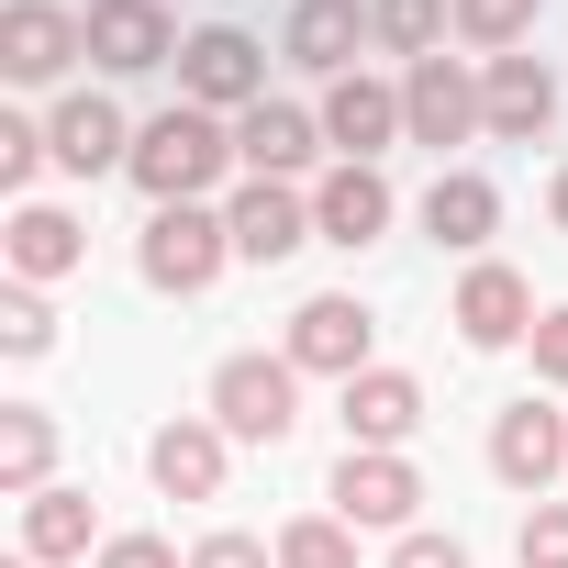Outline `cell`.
Listing matches in <instances>:
<instances>
[{
	"label": "cell",
	"mask_w": 568,
	"mask_h": 568,
	"mask_svg": "<svg viewBox=\"0 0 568 568\" xmlns=\"http://www.w3.org/2000/svg\"><path fill=\"white\" fill-rule=\"evenodd\" d=\"M234 168H245V156H234V123L201 112V101H168L156 123H134V168H123V179L168 212V201H212Z\"/></svg>",
	"instance_id": "obj_1"
},
{
	"label": "cell",
	"mask_w": 568,
	"mask_h": 568,
	"mask_svg": "<svg viewBox=\"0 0 568 568\" xmlns=\"http://www.w3.org/2000/svg\"><path fill=\"white\" fill-rule=\"evenodd\" d=\"M134 267H145V291H168V302H201L212 278L234 267V223H223L212 201H168V212H145V234H134Z\"/></svg>",
	"instance_id": "obj_2"
},
{
	"label": "cell",
	"mask_w": 568,
	"mask_h": 568,
	"mask_svg": "<svg viewBox=\"0 0 568 568\" xmlns=\"http://www.w3.org/2000/svg\"><path fill=\"white\" fill-rule=\"evenodd\" d=\"M201 413H212L234 446H278V435L302 424V368L267 357V346H245V357L212 368V402H201Z\"/></svg>",
	"instance_id": "obj_3"
},
{
	"label": "cell",
	"mask_w": 568,
	"mask_h": 568,
	"mask_svg": "<svg viewBox=\"0 0 568 568\" xmlns=\"http://www.w3.org/2000/svg\"><path fill=\"white\" fill-rule=\"evenodd\" d=\"M278 357H291L302 379H368L379 368V313L357 302V291H313L302 313H291V335H278Z\"/></svg>",
	"instance_id": "obj_4"
},
{
	"label": "cell",
	"mask_w": 568,
	"mask_h": 568,
	"mask_svg": "<svg viewBox=\"0 0 568 568\" xmlns=\"http://www.w3.org/2000/svg\"><path fill=\"white\" fill-rule=\"evenodd\" d=\"M179 101H201V112L245 123V112L267 101V45H256L245 23H201V34L179 45Z\"/></svg>",
	"instance_id": "obj_5"
},
{
	"label": "cell",
	"mask_w": 568,
	"mask_h": 568,
	"mask_svg": "<svg viewBox=\"0 0 568 568\" xmlns=\"http://www.w3.org/2000/svg\"><path fill=\"white\" fill-rule=\"evenodd\" d=\"M79 57H90V12L79 0H12V12H0V79L12 90H57Z\"/></svg>",
	"instance_id": "obj_6"
},
{
	"label": "cell",
	"mask_w": 568,
	"mask_h": 568,
	"mask_svg": "<svg viewBox=\"0 0 568 568\" xmlns=\"http://www.w3.org/2000/svg\"><path fill=\"white\" fill-rule=\"evenodd\" d=\"M324 501H335L357 535H413V513H424V468H413L402 446H346Z\"/></svg>",
	"instance_id": "obj_7"
},
{
	"label": "cell",
	"mask_w": 568,
	"mask_h": 568,
	"mask_svg": "<svg viewBox=\"0 0 568 568\" xmlns=\"http://www.w3.org/2000/svg\"><path fill=\"white\" fill-rule=\"evenodd\" d=\"M490 479L524 490V501H546V490L568 479V413H557L546 390H524V402L490 413Z\"/></svg>",
	"instance_id": "obj_8"
},
{
	"label": "cell",
	"mask_w": 568,
	"mask_h": 568,
	"mask_svg": "<svg viewBox=\"0 0 568 568\" xmlns=\"http://www.w3.org/2000/svg\"><path fill=\"white\" fill-rule=\"evenodd\" d=\"M324 145L346 156V168H379L390 145H413V112H402V79H335L324 90Z\"/></svg>",
	"instance_id": "obj_9"
},
{
	"label": "cell",
	"mask_w": 568,
	"mask_h": 568,
	"mask_svg": "<svg viewBox=\"0 0 568 568\" xmlns=\"http://www.w3.org/2000/svg\"><path fill=\"white\" fill-rule=\"evenodd\" d=\"M446 324H457V335H468L479 357L524 346V335H535V278H524V267H501V256H468V278H457Z\"/></svg>",
	"instance_id": "obj_10"
},
{
	"label": "cell",
	"mask_w": 568,
	"mask_h": 568,
	"mask_svg": "<svg viewBox=\"0 0 568 568\" xmlns=\"http://www.w3.org/2000/svg\"><path fill=\"white\" fill-rule=\"evenodd\" d=\"M179 23H168V0H90V68L101 79H156L179 68Z\"/></svg>",
	"instance_id": "obj_11"
},
{
	"label": "cell",
	"mask_w": 568,
	"mask_h": 568,
	"mask_svg": "<svg viewBox=\"0 0 568 568\" xmlns=\"http://www.w3.org/2000/svg\"><path fill=\"white\" fill-rule=\"evenodd\" d=\"M223 223H234V256H245V267H278V256L324 245V234H313V190H291V179H245V190L223 201Z\"/></svg>",
	"instance_id": "obj_12"
},
{
	"label": "cell",
	"mask_w": 568,
	"mask_h": 568,
	"mask_svg": "<svg viewBox=\"0 0 568 568\" xmlns=\"http://www.w3.org/2000/svg\"><path fill=\"white\" fill-rule=\"evenodd\" d=\"M402 112H413V145H468V134H490L479 123V68L468 57H424V68H402Z\"/></svg>",
	"instance_id": "obj_13"
},
{
	"label": "cell",
	"mask_w": 568,
	"mask_h": 568,
	"mask_svg": "<svg viewBox=\"0 0 568 568\" xmlns=\"http://www.w3.org/2000/svg\"><path fill=\"white\" fill-rule=\"evenodd\" d=\"M45 145H57L68 179H112V168H134V123H123L112 90H68V101L45 112Z\"/></svg>",
	"instance_id": "obj_14"
},
{
	"label": "cell",
	"mask_w": 568,
	"mask_h": 568,
	"mask_svg": "<svg viewBox=\"0 0 568 568\" xmlns=\"http://www.w3.org/2000/svg\"><path fill=\"white\" fill-rule=\"evenodd\" d=\"M223 468H234V435H223L212 413H179V424L145 435V479H156L168 501H223Z\"/></svg>",
	"instance_id": "obj_15"
},
{
	"label": "cell",
	"mask_w": 568,
	"mask_h": 568,
	"mask_svg": "<svg viewBox=\"0 0 568 568\" xmlns=\"http://www.w3.org/2000/svg\"><path fill=\"white\" fill-rule=\"evenodd\" d=\"M479 123L501 134V145H535L546 123H557V68L546 57H479Z\"/></svg>",
	"instance_id": "obj_16"
},
{
	"label": "cell",
	"mask_w": 568,
	"mask_h": 568,
	"mask_svg": "<svg viewBox=\"0 0 568 568\" xmlns=\"http://www.w3.org/2000/svg\"><path fill=\"white\" fill-rule=\"evenodd\" d=\"M357 45H368V0H291V23H278V57L302 79H357Z\"/></svg>",
	"instance_id": "obj_17"
},
{
	"label": "cell",
	"mask_w": 568,
	"mask_h": 568,
	"mask_svg": "<svg viewBox=\"0 0 568 568\" xmlns=\"http://www.w3.org/2000/svg\"><path fill=\"white\" fill-rule=\"evenodd\" d=\"M390 212H402V201H390V179H379V168H346V156H335V168L313 179V234H324V245H346V256H368V245L390 234Z\"/></svg>",
	"instance_id": "obj_18"
},
{
	"label": "cell",
	"mask_w": 568,
	"mask_h": 568,
	"mask_svg": "<svg viewBox=\"0 0 568 568\" xmlns=\"http://www.w3.org/2000/svg\"><path fill=\"white\" fill-rule=\"evenodd\" d=\"M234 156H245V179H313V156H324V112H302V101H256L245 123H234Z\"/></svg>",
	"instance_id": "obj_19"
},
{
	"label": "cell",
	"mask_w": 568,
	"mask_h": 568,
	"mask_svg": "<svg viewBox=\"0 0 568 568\" xmlns=\"http://www.w3.org/2000/svg\"><path fill=\"white\" fill-rule=\"evenodd\" d=\"M0 256H12L23 291H45V278H68V267L90 256V223L57 212V201H12V234H0Z\"/></svg>",
	"instance_id": "obj_20"
},
{
	"label": "cell",
	"mask_w": 568,
	"mask_h": 568,
	"mask_svg": "<svg viewBox=\"0 0 568 568\" xmlns=\"http://www.w3.org/2000/svg\"><path fill=\"white\" fill-rule=\"evenodd\" d=\"M424 234H435L446 256H479V245L501 234V179H479V168H435V190H424Z\"/></svg>",
	"instance_id": "obj_21"
},
{
	"label": "cell",
	"mask_w": 568,
	"mask_h": 568,
	"mask_svg": "<svg viewBox=\"0 0 568 568\" xmlns=\"http://www.w3.org/2000/svg\"><path fill=\"white\" fill-rule=\"evenodd\" d=\"M413 435H424V379L413 368L346 379V446H413Z\"/></svg>",
	"instance_id": "obj_22"
},
{
	"label": "cell",
	"mask_w": 568,
	"mask_h": 568,
	"mask_svg": "<svg viewBox=\"0 0 568 568\" xmlns=\"http://www.w3.org/2000/svg\"><path fill=\"white\" fill-rule=\"evenodd\" d=\"M112 535H101V513H90V490H34L23 501V557H101Z\"/></svg>",
	"instance_id": "obj_23"
},
{
	"label": "cell",
	"mask_w": 568,
	"mask_h": 568,
	"mask_svg": "<svg viewBox=\"0 0 568 568\" xmlns=\"http://www.w3.org/2000/svg\"><path fill=\"white\" fill-rule=\"evenodd\" d=\"M0 490H12V501L57 490V413H45V402H12V413H0Z\"/></svg>",
	"instance_id": "obj_24"
},
{
	"label": "cell",
	"mask_w": 568,
	"mask_h": 568,
	"mask_svg": "<svg viewBox=\"0 0 568 568\" xmlns=\"http://www.w3.org/2000/svg\"><path fill=\"white\" fill-rule=\"evenodd\" d=\"M446 34H457V0H368V45L402 57V68L446 57Z\"/></svg>",
	"instance_id": "obj_25"
},
{
	"label": "cell",
	"mask_w": 568,
	"mask_h": 568,
	"mask_svg": "<svg viewBox=\"0 0 568 568\" xmlns=\"http://www.w3.org/2000/svg\"><path fill=\"white\" fill-rule=\"evenodd\" d=\"M278 568H357V524L346 513H291L278 524Z\"/></svg>",
	"instance_id": "obj_26"
},
{
	"label": "cell",
	"mask_w": 568,
	"mask_h": 568,
	"mask_svg": "<svg viewBox=\"0 0 568 568\" xmlns=\"http://www.w3.org/2000/svg\"><path fill=\"white\" fill-rule=\"evenodd\" d=\"M535 23H546V0H457V34H468L479 57H513V45H535Z\"/></svg>",
	"instance_id": "obj_27"
},
{
	"label": "cell",
	"mask_w": 568,
	"mask_h": 568,
	"mask_svg": "<svg viewBox=\"0 0 568 568\" xmlns=\"http://www.w3.org/2000/svg\"><path fill=\"white\" fill-rule=\"evenodd\" d=\"M57 168V145H45V123L34 112H0V190L12 201H34V179Z\"/></svg>",
	"instance_id": "obj_28"
},
{
	"label": "cell",
	"mask_w": 568,
	"mask_h": 568,
	"mask_svg": "<svg viewBox=\"0 0 568 568\" xmlns=\"http://www.w3.org/2000/svg\"><path fill=\"white\" fill-rule=\"evenodd\" d=\"M45 346H57V302L12 278V291H0V357H23V368H34Z\"/></svg>",
	"instance_id": "obj_29"
},
{
	"label": "cell",
	"mask_w": 568,
	"mask_h": 568,
	"mask_svg": "<svg viewBox=\"0 0 568 568\" xmlns=\"http://www.w3.org/2000/svg\"><path fill=\"white\" fill-rule=\"evenodd\" d=\"M513 568H568V501H524V524H513Z\"/></svg>",
	"instance_id": "obj_30"
},
{
	"label": "cell",
	"mask_w": 568,
	"mask_h": 568,
	"mask_svg": "<svg viewBox=\"0 0 568 568\" xmlns=\"http://www.w3.org/2000/svg\"><path fill=\"white\" fill-rule=\"evenodd\" d=\"M524 346H535V390H568V302H546Z\"/></svg>",
	"instance_id": "obj_31"
},
{
	"label": "cell",
	"mask_w": 568,
	"mask_h": 568,
	"mask_svg": "<svg viewBox=\"0 0 568 568\" xmlns=\"http://www.w3.org/2000/svg\"><path fill=\"white\" fill-rule=\"evenodd\" d=\"M190 568H278V546H256V535H201Z\"/></svg>",
	"instance_id": "obj_32"
},
{
	"label": "cell",
	"mask_w": 568,
	"mask_h": 568,
	"mask_svg": "<svg viewBox=\"0 0 568 568\" xmlns=\"http://www.w3.org/2000/svg\"><path fill=\"white\" fill-rule=\"evenodd\" d=\"M390 568H468V546H457V535H424V524H413V535H390Z\"/></svg>",
	"instance_id": "obj_33"
},
{
	"label": "cell",
	"mask_w": 568,
	"mask_h": 568,
	"mask_svg": "<svg viewBox=\"0 0 568 568\" xmlns=\"http://www.w3.org/2000/svg\"><path fill=\"white\" fill-rule=\"evenodd\" d=\"M90 568H190V557H179L168 535H112V546H101Z\"/></svg>",
	"instance_id": "obj_34"
},
{
	"label": "cell",
	"mask_w": 568,
	"mask_h": 568,
	"mask_svg": "<svg viewBox=\"0 0 568 568\" xmlns=\"http://www.w3.org/2000/svg\"><path fill=\"white\" fill-rule=\"evenodd\" d=\"M546 223L568 234V156H557V179H546Z\"/></svg>",
	"instance_id": "obj_35"
},
{
	"label": "cell",
	"mask_w": 568,
	"mask_h": 568,
	"mask_svg": "<svg viewBox=\"0 0 568 568\" xmlns=\"http://www.w3.org/2000/svg\"><path fill=\"white\" fill-rule=\"evenodd\" d=\"M12 568H45V557H12Z\"/></svg>",
	"instance_id": "obj_36"
},
{
	"label": "cell",
	"mask_w": 568,
	"mask_h": 568,
	"mask_svg": "<svg viewBox=\"0 0 568 568\" xmlns=\"http://www.w3.org/2000/svg\"><path fill=\"white\" fill-rule=\"evenodd\" d=\"M168 12H179V0H168Z\"/></svg>",
	"instance_id": "obj_37"
},
{
	"label": "cell",
	"mask_w": 568,
	"mask_h": 568,
	"mask_svg": "<svg viewBox=\"0 0 568 568\" xmlns=\"http://www.w3.org/2000/svg\"><path fill=\"white\" fill-rule=\"evenodd\" d=\"M79 12H90V0H79Z\"/></svg>",
	"instance_id": "obj_38"
}]
</instances>
